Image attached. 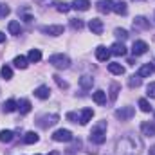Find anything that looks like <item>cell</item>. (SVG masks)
Masks as SVG:
<instances>
[{
    "label": "cell",
    "mask_w": 155,
    "mask_h": 155,
    "mask_svg": "<svg viewBox=\"0 0 155 155\" xmlns=\"http://www.w3.org/2000/svg\"><path fill=\"white\" fill-rule=\"evenodd\" d=\"M90 141L94 144H103L107 141V121H101L99 124H96L90 132Z\"/></svg>",
    "instance_id": "6da1fadb"
},
{
    "label": "cell",
    "mask_w": 155,
    "mask_h": 155,
    "mask_svg": "<svg viewBox=\"0 0 155 155\" xmlns=\"http://www.w3.org/2000/svg\"><path fill=\"white\" fill-rule=\"evenodd\" d=\"M49 63L56 69H69L71 67V58L67 54H52L49 58Z\"/></svg>",
    "instance_id": "7a4b0ae2"
},
{
    "label": "cell",
    "mask_w": 155,
    "mask_h": 155,
    "mask_svg": "<svg viewBox=\"0 0 155 155\" xmlns=\"http://www.w3.org/2000/svg\"><path fill=\"white\" fill-rule=\"evenodd\" d=\"M52 139L56 143H69V141H72V134L69 130H65V128H60V130H56L52 134Z\"/></svg>",
    "instance_id": "3957f363"
},
{
    "label": "cell",
    "mask_w": 155,
    "mask_h": 155,
    "mask_svg": "<svg viewBox=\"0 0 155 155\" xmlns=\"http://www.w3.org/2000/svg\"><path fill=\"white\" fill-rule=\"evenodd\" d=\"M135 114V110H134V107H123V108H117L116 110V117L119 121H128V119H132Z\"/></svg>",
    "instance_id": "277c9868"
},
{
    "label": "cell",
    "mask_w": 155,
    "mask_h": 155,
    "mask_svg": "<svg viewBox=\"0 0 155 155\" xmlns=\"http://www.w3.org/2000/svg\"><path fill=\"white\" fill-rule=\"evenodd\" d=\"M146 51H148V43H146V41H143V40H135V41H134V45H132L134 56H141V54H144Z\"/></svg>",
    "instance_id": "5b68a950"
},
{
    "label": "cell",
    "mask_w": 155,
    "mask_h": 155,
    "mask_svg": "<svg viewBox=\"0 0 155 155\" xmlns=\"http://www.w3.org/2000/svg\"><path fill=\"white\" fill-rule=\"evenodd\" d=\"M40 31L45 35H51V36H60V35H63V25H43Z\"/></svg>",
    "instance_id": "8992f818"
},
{
    "label": "cell",
    "mask_w": 155,
    "mask_h": 155,
    "mask_svg": "<svg viewBox=\"0 0 155 155\" xmlns=\"http://www.w3.org/2000/svg\"><path fill=\"white\" fill-rule=\"evenodd\" d=\"M58 119H60V117L56 116V114H52V116H43V117H40L38 119V124L41 126V128H49V126L56 124Z\"/></svg>",
    "instance_id": "52a82bcc"
},
{
    "label": "cell",
    "mask_w": 155,
    "mask_h": 155,
    "mask_svg": "<svg viewBox=\"0 0 155 155\" xmlns=\"http://www.w3.org/2000/svg\"><path fill=\"white\" fill-rule=\"evenodd\" d=\"M88 29L92 31V35H101L103 29H105V25H103V22H101L99 18H92V20L88 22Z\"/></svg>",
    "instance_id": "ba28073f"
},
{
    "label": "cell",
    "mask_w": 155,
    "mask_h": 155,
    "mask_svg": "<svg viewBox=\"0 0 155 155\" xmlns=\"http://www.w3.org/2000/svg\"><path fill=\"white\" fill-rule=\"evenodd\" d=\"M96 58L99 61H107L110 58V49H107L105 45H97L96 47Z\"/></svg>",
    "instance_id": "9c48e42d"
},
{
    "label": "cell",
    "mask_w": 155,
    "mask_h": 155,
    "mask_svg": "<svg viewBox=\"0 0 155 155\" xmlns=\"http://www.w3.org/2000/svg\"><path fill=\"white\" fill-rule=\"evenodd\" d=\"M96 5H97L99 13H110L114 9V0H99Z\"/></svg>",
    "instance_id": "30bf717a"
},
{
    "label": "cell",
    "mask_w": 155,
    "mask_h": 155,
    "mask_svg": "<svg viewBox=\"0 0 155 155\" xmlns=\"http://www.w3.org/2000/svg\"><path fill=\"white\" fill-rule=\"evenodd\" d=\"M35 96H36L38 99H49L51 90H49V87H47V85H40L38 88L35 90Z\"/></svg>",
    "instance_id": "8fae6325"
},
{
    "label": "cell",
    "mask_w": 155,
    "mask_h": 155,
    "mask_svg": "<svg viewBox=\"0 0 155 155\" xmlns=\"http://www.w3.org/2000/svg\"><path fill=\"white\" fill-rule=\"evenodd\" d=\"M110 54H114V56H124V54H126V47H124L121 41H116V43L110 47Z\"/></svg>",
    "instance_id": "7c38bea8"
},
{
    "label": "cell",
    "mask_w": 155,
    "mask_h": 155,
    "mask_svg": "<svg viewBox=\"0 0 155 155\" xmlns=\"http://www.w3.org/2000/svg\"><path fill=\"white\" fill-rule=\"evenodd\" d=\"M134 27L135 29H150V20H146L144 16H135Z\"/></svg>",
    "instance_id": "4fadbf2b"
},
{
    "label": "cell",
    "mask_w": 155,
    "mask_h": 155,
    "mask_svg": "<svg viewBox=\"0 0 155 155\" xmlns=\"http://www.w3.org/2000/svg\"><path fill=\"white\" fill-rule=\"evenodd\" d=\"M141 132H143V135H150V137H153L155 135V124L153 123L144 121V123L141 124Z\"/></svg>",
    "instance_id": "5bb4252c"
},
{
    "label": "cell",
    "mask_w": 155,
    "mask_h": 155,
    "mask_svg": "<svg viewBox=\"0 0 155 155\" xmlns=\"http://www.w3.org/2000/svg\"><path fill=\"white\" fill-rule=\"evenodd\" d=\"M153 72H155V67H153V65H152V63H144V65L139 69V72H137V74H139L141 78H148V76H152Z\"/></svg>",
    "instance_id": "9a60e30c"
},
{
    "label": "cell",
    "mask_w": 155,
    "mask_h": 155,
    "mask_svg": "<svg viewBox=\"0 0 155 155\" xmlns=\"http://www.w3.org/2000/svg\"><path fill=\"white\" fill-rule=\"evenodd\" d=\"M92 117H94V110L92 108H83L81 110V116H79V123L81 124H87Z\"/></svg>",
    "instance_id": "2e32d148"
},
{
    "label": "cell",
    "mask_w": 155,
    "mask_h": 155,
    "mask_svg": "<svg viewBox=\"0 0 155 155\" xmlns=\"http://www.w3.org/2000/svg\"><path fill=\"white\" fill-rule=\"evenodd\" d=\"M71 7L72 9H78V11H87L90 7V0H74Z\"/></svg>",
    "instance_id": "e0dca14e"
},
{
    "label": "cell",
    "mask_w": 155,
    "mask_h": 155,
    "mask_svg": "<svg viewBox=\"0 0 155 155\" xmlns=\"http://www.w3.org/2000/svg\"><path fill=\"white\" fill-rule=\"evenodd\" d=\"M7 29H9V35H15V36H18V35L22 33L20 22H16V20H11V22H9V25H7Z\"/></svg>",
    "instance_id": "ac0fdd59"
},
{
    "label": "cell",
    "mask_w": 155,
    "mask_h": 155,
    "mask_svg": "<svg viewBox=\"0 0 155 155\" xmlns=\"http://www.w3.org/2000/svg\"><path fill=\"white\" fill-rule=\"evenodd\" d=\"M27 60H29V63H38L40 60H41V52H40V49H31L29 54H27Z\"/></svg>",
    "instance_id": "d6986e66"
},
{
    "label": "cell",
    "mask_w": 155,
    "mask_h": 155,
    "mask_svg": "<svg viewBox=\"0 0 155 155\" xmlns=\"http://www.w3.org/2000/svg\"><path fill=\"white\" fill-rule=\"evenodd\" d=\"M108 71H110L112 74H116V76H121V74H124V67H123L121 63H116V61L108 63Z\"/></svg>",
    "instance_id": "ffe728a7"
},
{
    "label": "cell",
    "mask_w": 155,
    "mask_h": 155,
    "mask_svg": "<svg viewBox=\"0 0 155 155\" xmlns=\"http://www.w3.org/2000/svg\"><path fill=\"white\" fill-rule=\"evenodd\" d=\"M112 11H116L117 15H126V13H128L126 2H123V0H119V2H114V9H112Z\"/></svg>",
    "instance_id": "44dd1931"
},
{
    "label": "cell",
    "mask_w": 155,
    "mask_h": 155,
    "mask_svg": "<svg viewBox=\"0 0 155 155\" xmlns=\"http://www.w3.org/2000/svg\"><path fill=\"white\" fill-rule=\"evenodd\" d=\"M79 85H81V88L88 90V88H92V85H94V78L92 76H81L79 78Z\"/></svg>",
    "instance_id": "7402d4cb"
},
{
    "label": "cell",
    "mask_w": 155,
    "mask_h": 155,
    "mask_svg": "<svg viewBox=\"0 0 155 155\" xmlns=\"http://www.w3.org/2000/svg\"><path fill=\"white\" fill-rule=\"evenodd\" d=\"M13 63H15V67H18V69H27L29 60H27L25 56H16V58L13 60Z\"/></svg>",
    "instance_id": "603a6c76"
},
{
    "label": "cell",
    "mask_w": 155,
    "mask_h": 155,
    "mask_svg": "<svg viewBox=\"0 0 155 155\" xmlns=\"http://www.w3.org/2000/svg\"><path fill=\"white\" fill-rule=\"evenodd\" d=\"M92 99H94L97 105H103V103L107 101V92H103V90H96V92L92 94Z\"/></svg>",
    "instance_id": "cb8c5ba5"
},
{
    "label": "cell",
    "mask_w": 155,
    "mask_h": 155,
    "mask_svg": "<svg viewBox=\"0 0 155 155\" xmlns=\"http://www.w3.org/2000/svg\"><path fill=\"white\" fill-rule=\"evenodd\" d=\"M38 134L36 132H27L25 135H24V143L25 144H35V143H38Z\"/></svg>",
    "instance_id": "d4e9b609"
},
{
    "label": "cell",
    "mask_w": 155,
    "mask_h": 155,
    "mask_svg": "<svg viewBox=\"0 0 155 155\" xmlns=\"http://www.w3.org/2000/svg\"><path fill=\"white\" fill-rule=\"evenodd\" d=\"M2 108H4V112H7V114H9V112H15V110L18 108V103H16L15 99H7V101L4 103V107H2Z\"/></svg>",
    "instance_id": "484cf974"
},
{
    "label": "cell",
    "mask_w": 155,
    "mask_h": 155,
    "mask_svg": "<svg viewBox=\"0 0 155 155\" xmlns=\"http://www.w3.org/2000/svg\"><path fill=\"white\" fill-rule=\"evenodd\" d=\"M18 110H20V114H29L31 112V101L29 99H22L18 103Z\"/></svg>",
    "instance_id": "4316f807"
},
{
    "label": "cell",
    "mask_w": 155,
    "mask_h": 155,
    "mask_svg": "<svg viewBox=\"0 0 155 155\" xmlns=\"http://www.w3.org/2000/svg\"><path fill=\"white\" fill-rule=\"evenodd\" d=\"M13 141V132L11 130H2L0 132V143H11Z\"/></svg>",
    "instance_id": "83f0119b"
},
{
    "label": "cell",
    "mask_w": 155,
    "mask_h": 155,
    "mask_svg": "<svg viewBox=\"0 0 155 155\" xmlns=\"http://www.w3.org/2000/svg\"><path fill=\"white\" fill-rule=\"evenodd\" d=\"M0 76L4 78V79H11V78H13V69H11L9 65H4V67L0 69Z\"/></svg>",
    "instance_id": "f1b7e54d"
},
{
    "label": "cell",
    "mask_w": 155,
    "mask_h": 155,
    "mask_svg": "<svg viewBox=\"0 0 155 155\" xmlns=\"http://www.w3.org/2000/svg\"><path fill=\"white\" fill-rule=\"evenodd\" d=\"M141 83H143V78L139 76V74H137V76H132L130 79H128V85H130L132 88H137V87H141Z\"/></svg>",
    "instance_id": "f546056e"
},
{
    "label": "cell",
    "mask_w": 155,
    "mask_h": 155,
    "mask_svg": "<svg viewBox=\"0 0 155 155\" xmlns=\"http://www.w3.org/2000/svg\"><path fill=\"white\" fill-rule=\"evenodd\" d=\"M119 90H121V87H119L117 83H112V87H110V99H112V101H116V99H117Z\"/></svg>",
    "instance_id": "4dcf8cb0"
},
{
    "label": "cell",
    "mask_w": 155,
    "mask_h": 155,
    "mask_svg": "<svg viewBox=\"0 0 155 155\" xmlns=\"http://www.w3.org/2000/svg\"><path fill=\"white\" fill-rule=\"evenodd\" d=\"M139 108H141L143 112H150V110H152V107H150L148 99H144V97H141V99H139Z\"/></svg>",
    "instance_id": "1f68e13d"
},
{
    "label": "cell",
    "mask_w": 155,
    "mask_h": 155,
    "mask_svg": "<svg viewBox=\"0 0 155 155\" xmlns=\"http://www.w3.org/2000/svg\"><path fill=\"white\" fill-rule=\"evenodd\" d=\"M56 9H58L60 13H69V11H71V5H67V4H63V2H56Z\"/></svg>",
    "instance_id": "d6a6232c"
},
{
    "label": "cell",
    "mask_w": 155,
    "mask_h": 155,
    "mask_svg": "<svg viewBox=\"0 0 155 155\" xmlns=\"http://www.w3.org/2000/svg\"><path fill=\"white\" fill-rule=\"evenodd\" d=\"M114 35H116L119 40H126V38H128V33H126V29H119V27H117L116 31H114Z\"/></svg>",
    "instance_id": "836d02e7"
},
{
    "label": "cell",
    "mask_w": 155,
    "mask_h": 155,
    "mask_svg": "<svg viewBox=\"0 0 155 155\" xmlns=\"http://www.w3.org/2000/svg\"><path fill=\"white\" fill-rule=\"evenodd\" d=\"M9 13H11L9 5H5V4H0V18H5Z\"/></svg>",
    "instance_id": "e575fe53"
},
{
    "label": "cell",
    "mask_w": 155,
    "mask_h": 155,
    "mask_svg": "<svg viewBox=\"0 0 155 155\" xmlns=\"http://www.w3.org/2000/svg\"><path fill=\"white\" fill-rule=\"evenodd\" d=\"M52 78H54V81L58 83V87H60V88H69V83H67V81H63L60 76H52Z\"/></svg>",
    "instance_id": "d590c367"
},
{
    "label": "cell",
    "mask_w": 155,
    "mask_h": 155,
    "mask_svg": "<svg viewBox=\"0 0 155 155\" xmlns=\"http://www.w3.org/2000/svg\"><path fill=\"white\" fill-rule=\"evenodd\" d=\"M146 94H148V97H155V81L146 87Z\"/></svg>",
    "instance_id": "8d00e7d4"
},
{
    "label": "cell",
    "mask_w": 155,
    "mask_h": 155,
    "mask_svg": "<svg viewBox=\"0 0 155 155\" xmlns=\"http://www.w3.org/2000/svg\"><path fill=\"white\" fill-rule=\"evenodd\" d=\"M71 25H72L74 29H78V31H79V29H83V22H81V20H78V18L71 20Z\"/></svg>",
    "instance_id": "74e56055"
},
{
    "label": "cell",
    "mask_w": 155,
    "mask_h": 155,
    "mask_svg": "<svg viewBox=\"0 0 155 155\" xmlns=\"http://www.w3.org/2000/svg\"><path fill=\"white\" fill-rule=\"evenodd\" d=\"M67 119H71L72 123H78V121H79L78 114H74V112H69V114H67Z\"/></svg>",
    "instance_id": "f35d334b"
},
{
    "label": "cell",
    "mask_w": 155,
    "mask_h": 155,
    "mask_svg": "<svg viewBox=\"0 0 155 155\" xmlns=\"http://www.w3.org/2000/svg\"><path fill=\"white\" fill-rule=\"evenodd\" d=\"M4 41H5V35L0 31V43H4Z\"/></svg>",
    "instance_id": "ab89813d"
},
{
    "label": "cell",
    "mask_w": 155,
    "mask_h": 155,
    "mask_svg": "<svg viewBox=\"0 0 155 155\" xmlns=\"http://www.w3.org/2000/svg\"><path fill=\"white\" fill-rule=\"evenodd\" d=\"M150 155H155V146H152V148H150Z\"/></svg>",
    "instance_id": "60d3db41"
},
{
    "label": "cell",
    "mask_w": 155,
    "mask_h": 155,
    "mask_svg": "<svg viewBox=\"0 0 155 155\" xmlns=\"http://www.w3.org/2000/svg\"><path fill=\"white\" fill-rule=\"evenodd\" d=\"M49 155H58V152H52V153H49Z\"/></svg>",
    "instance_id": "b9f144b4"
}]
</instances>
